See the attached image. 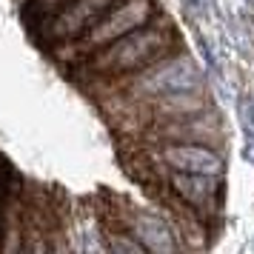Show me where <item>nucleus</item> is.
Instances as JSON below:
<instances>
[{"label": "nucleus", "instance_id": "nucleus-5", "mask_svg": "<svg viewBox=\"0 0 254 254\" xmlns=\"http://www.w3.org/2000/svg\"><path fill=\"white\" fill-rule=\"evenodd\" d=\"M134 154L143 157L151 169L189 174H223L226 157L223 149L203 146V143H154V146H134Z\"/></svg>", "mask_w": 254, "mask_h": 254}, {"label": "nucleus", "instance_id": "nucleus-1", "mask_svg": "<svg viewBox=\"0 0 254 254\" xmlns=\"http://www.w3.org/2000/svg\"><path fill=\"white\" fill-rule=\"evenodd\" d=\"M177 49H183L180 35H177L172 20L160 12L146 26L117 37L109 46L97 49L94 55H89L74 69L80 71V77L89 83V89H94V86H103V83H112L117 77H123V74L143 69V66L172 55Z\"/></svg>", "mask_w": 254, "mask_h": 254}, {"label": "nucleus", "instance_id": "nucleus-10", "mask_svg": "<svg viewBox=\"0 0 254 254\" xmlns=\"http://www.w3.org/2000/svg\"><path fill=\"white\" fill-rule=\"evenodd\" d=\"M17 3H23V0H17Z\"/></svg>", "mask_w": 254, "mask_h": 254}, {"label": "nucleus", "instance_id": "nucleus-8", "mask_svg": "<svg viewBox=\"0 0 254 254\" xmlns=\"http://www.w3.org/2000/svg\"><path fill=\"white\" fill-rule=\"evenodd\" d=\"M69 0H23V9H26V17L32 23H43L46 17H52L55 12H60Z\"/></svg>", "mask_w": 254, "mask_h": 254}, {"label": "nucleus", "instance_id": "nucleus-2", "mask_svg": "<svg viewBox=\"0 0 254 254\" xmlns=\"http://www.w3.org/2000/svg\"><path fill=\"white\" fill-rule=\"evenodd\" d=\"M197 86H206L197 60L186 49H177V52L131 71V74H123V77L103 83V86H94V92L106 94L103 100H140V97H149V94L197 89Z\"/></svg>", "mask_w": 254, "mask_h": 254}, {"label": "nucleus", "instance_id": "nucleus-6", "mask_svg": "<svg viewBox=\"0 0 254 254\" xmlns=\"http://www.w3.org/2000/svg\"><path fill=\"white\" fill-rule=\"evenodd\" d=\"M115 3L117 0H69L60 12L46 17L43 23H37L40 26L37 37H40L46 46L74 40V37H80L89 26L97 23Z\"/></svg>", "mask_w": 254, "mask_h": 254}, {"label": "nucleus", "instance_id": "nucleus-3", "mask_svg": "<svg viewBox=\"0 0 254 254\" xmlns=\"http://www.w3.org/2000/svg\"><path fill=\"white\" fill-rule=\"evenodd\" d=\"M157 14H160V9H157L154 0H117L115 6L94 26H89L80 37L66 40V43H55L52 46V58L58 60L60 66H77L89 55H94L97 49L109 46V43H115L117 37L146 26Z\"/></svg>", "mask_w": 254, "mask_h": 254}, {"label": "nucleus", "instance_id": "nucleus-9", "mask_svg": "<svg viewBox=\"0 0 254 254\" xmlns=\"http://www.w3.org/2000/svg\"><path fill=\"white\" fill-rule=\"evenodd\" d=\"M6 203H9V189H6V180L0 177V226H3V217H6Z\"/></svg>", "mask_w": 254, "mask_h": 254}, {"label": "nucleus", "instance_id": "nucleus-7", "mask_svg": "<svg viewBox=\"0 0 254 254\" xmlns=\"http://www.w3.org/2000/svg\"><path fill=\"white\" fill-rule=\"evenodd\" d=\"M220 177L223 174H189V172H169L166 186L172 189V194L186 203L189 208L197 211H211L220 203Z\"/></svg>", "mask_w": 254, "mask_h": 254}, {"label": "nucleus", "instance_id": "nucleus-4", "mask_svg": "<svg viewBox=\"0 0 254 254\" xmlns=\"http://www.w3.org/2000/svg\"><path fill=\"white\" fill-rule=\"evenodd\" d=\"M134 146H154V143H203L223 149L226 146V123L214 106L189 112V115L163 120L154 126L143 128L137 137H131Z\"/></svg>", "mask_w": 254, "mask_h": 254}]
</instances>
